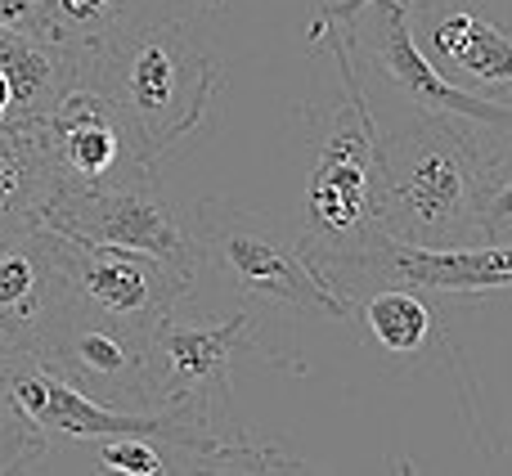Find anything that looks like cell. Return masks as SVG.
<instances>
[{"instance_id":"cell-1","label":"cell","mask_w":512,"mask_h":476,"mask_svg":"<svg viewBox=\"0 0 512 476\" xmlns=\"http://www.w3.org/2000/svg\"><path fill=\"white\" fill-rule=\"evenodd\" d=\"M486 126L450 113L373 117V221L414 247L481 243L477 176Z\"/></svg>"},{"instance_id":"cell-2","label":"cell","mask_w":512,"mask_h":476,"mask_svg":"<svg viewBox=\"0 0 512 476\" xmlns=\"http://www.w3.org/2000/svg\"><path fill=\"white\" fill-rule=\"evenodd\" d=\"M90 86L122 113L135 158L158 167L203 126L221 86V63L194 9H153L95 54Z\"/></svg>"},{"instance_id":"cell-3","label":"cell","mask_w":512,"mask_h":476,"mask_svg":"<svg viewBox=\"0 0 512 476\" xmlns=\"http://www.w3.org/2000/svg\"><path fill=\"white\" fill-rule=\"evenodd\" d=\"M315 27H333V50L342 63V86L346 99L333 113V126L319 140L315 171L306 180V198H301V216L292 225L301 256L310 270L324 274L333 265L360 256L373 238H382L373 221V108L360 90V72H355L346 41L337 23L319 18Z\"/></svg>"},{"instance_id":"cell-4","label":"cell","mask_w":512,"mask_h":476,"mask_svg":"<svg viewBox=\"0 0 512 476\" xmlns=\"http://www.w3.org/2000/svg\"><path fill=\"white\" fill-rule=\"evenodd\" d=\"M45 225L68 238H81V243L149 252L171 274H180L189 288L207 270L194 234V212H185L162 189V180H153V167L126 171V176L90 189H54L50 207H45Z\"/></svg>"},{"instance_id":"cell-5","label":"cell","mask_w":512,"mask_h":476,"mask_svg":"<svg viewBox=\"0 0 512 476\" xmlns=\"http://www.w3.org/2000/svg\"><path fill=\"white\" fill-rule=\"evenodd\" d=\"M194 234L203 261L216 265L243 297L301 310V315L346 319V301L328 292L324 279L310 270L292 230H279L265 212L234 207L230 198H207L194 207Z\"/></svg>"},{"instance_id":"cell-6","label":"cell","mask_w":512,"mask_h":476,"mask_svg":"<svg viewBox=\"0 0 512 476\" xmlns=\"http://www.w3.org/2000/svg\"><path fill=\"white\" fill-rule=\"evenodd\" d=\"M328 292L351 301L355 292L378 288V283H400L418 292H512V238L508 243H459V247H414L396 238H373L360 256L333 265L319 274Z\"/></svg>"},{"instance_id":"cell-7","label":"cell","mask_w":512,"mask_h":476,"mask_svg":"<svg viewBox=\"0 0 512 476\" xmlns=\"http://www.w3.org/2000/svg\"><path fill=\"white\" fill-rule=\"evenodd\" d=\"M50 234L72 306L95 310V315L140 328V333H153V324L167 319L189 297V283L180 274H171L158 256L108 243H81V238H68L59 230Z\"/></svg>"},{"instance_id":"cell-8","label":"cell","mask_w":512,"mask_h":476,"mask_svg":"<svg viewBox=\"0 0 512 476\" xmlns=\"http://www.w3.org/2000/svg\"><path fill=\"white\" fill-rule=\"evenodd\" d=\"M252 333V310H234L225 324L198 328L180 324L176 310L158 319L149 333L153 360V409L189 418L198 427H216V414L230 405V364Z\"/></svg>"},{"instance_id":"cell-9","label":"cell","mask_w":512,"mask_h":476,"mask_svg":"<svg viewBox=\"0 0 512 476\" xmlns=\"http://www.w3.org/2000/svg\"><path fill=\"white\" fill-rule=\"evenodd\" d=\"M41 364L99 405L153 409L149 333H140V328H126L117 319H104L68 301Z\"/></svg>"},{"instance_id":"cell-10","label":"cell","mask_w":512,"mask_h":476,"mask_svg":"<svg viewBox=\"0 0 512 476\" xmlns=\"http://www.w3.org/2000/svg\"><path fill=\"white\" fill-rule=\"evenodd\" d=\"M418 50L486 90H512V14L499 0H405Z\"/></svg>"},{"instance_id":"cell-11","label":"cell","mask_w":512,"mask_h":476,"mask_svg":"<svg viewBox=\"0 0 512 476\" xmlns=\"http://www.w3.org/2000/svg\"><path fill=\"white\" fill-rule=\"evenodd\" d=\"M68 301L54 234L36 225L18 238H5L0 243V360L9 355L41 360Z\"/></svg>"},{"instance_id":"cell-12","label":"cell","mask_w":512,"mask_h":476,"mask_svg":"<svg viewBox=\"0 0 512 476\" xmlns=\"http://www.w3.org/2000/svg\"><path fill=\"white\" fill-rule=\"evenodd\" d=\"M45 140H50L59 189H90V185H104V180H117L126 171L144 167L135 158V144L126 135L122 113L90 81L72 86L54 104V113L45 117Z\"/></svg>"},{"instance_id":"cell-13","label":"cell","mask_w":512,"mask_h":476,"mask_svg":"<svg viewBox=\"0 0 512 476\" xmlns=\"http://www.w3.org/2000/svg\"><path fill=\"white\" fill-rule=\"evenodd\" d=\"M0 72L9 81L5 122H45L72 86L90 77V68L72 50L41 32L0 27Z\"/></svg>"},{"instance_id":"cell-14","label":"cell","mask_w":512,"mask_h":476,"mask_svg":"<svg viewBox=\"0 0 512 476\" xmlns=\"http://www.w3.org/2000/svg\"><path fill=\"white\" fill-rule=\"evenodd\" d=\"M54 176L45 122H0V243L45 225Z\"/></svg>"},{"instance_id":"cell-15","label":"cell","mask_w":512,"mask_h":476,"mask_svg":"<svg viewBox=\"0 0 512 476\" xmlns=\"http://www.w3.org/2000/svg\"><path fill=\"white\" fill-rule=\"evenodd\" d=\"M346 319L382 360L414 364L436 346V310L418 288H400V283L364 288L346 301Z\"/></svg>"},{"instance_id":"cell-16","label":"cell","mask_w":512,"mask_h":476,"mask_svg":"<svg viewBox=\"0 0 512 476\" xmlns=\"http://www.w3.org/2000/svg\"><path fill=\"white\" fill-rule=\"evenodd\" d=\"M153 9H158V0H41V36L59 41L90 68L95 54L122 27H131L135 18L153 14Z\"/></svg>"},{"instance_id":"cell-17","label":"cell","mask_w":512,"mask_h":476,"mask_svg":"<svg viewBox=\"0 0 512 476\" xmlns=\"http://www.w3.org/2000/svg\"><path fill=\"white\" fill-rule=\"evenodd\" d=\"M477 225H481V238H490V243H508L512 238V131L508 126H486V140H481Z\"/></svg>"},{"instance_id":"cell-18","label":"cell","mask_w":512,"mask_h":476,"mask_svg":"<svg viewBox=\"0 0 512 476\" xmlns=\"http://www.w3.org/2000/svg\"><path fill=\"white\" fill-rule=\"evenodd\" d=\"M45 459H50L45 432L0 387V472H36Z\"/></svg>"},{"instance_id":"cell-19","label":"cell","mask_w":512,"mask_h":476,"mask_svg":"<svg viewBox=\"0 0 512 476\" xmlns=\"http://www.w3.org/2000/svg\"><path fill=\"white\" fill-rule=\"evenodd\" d=\"M95 445V463L99 472H126V476H158L171 472V459L158 441L149 436H104Z\"/></svg>"},{"instance_id":"cell-20","label":"cell","mask_w":512,"mask_h":476,"mask_svg":"<svg viewBox=\"0 0 512 476\" xmlns=\"http://www.w3.org/2000/svg\"><path fill=\"white\" fill-rule=\"evenodd\" d=\"M0 27L41 32V0H0Z\"/></svg>"},{"instance_id":"cell-21","label":"cell","mask_w":512,"mask_h":476,"mask_svg":"<svg viewBox=\"0 0 512 476\" xmlns=\"http://www.w3.org/2000/svg\"><path fill=\"white\" fill-rule=\"evenodd\" d=\"M5 113H9V81H5V72H0V122H5Z\"/></svg>"},{"instance_id":"cell-22","label":"cell","mask_w":512,"mask_h":476,"mask_svg":"<svg viewBox=\"0 0 512 476\" xmlns=\"http://www.w3.org/2000/svg\"><path fill=\"white\" fill-rule=\"evenodd\" d=\"M360 0H346V5H324V14H346V9H355Z\"/></svg>"},{"instance_id":"cell-23","label":"cell","mask_w":512,"mask_h":476,"mask_svg":"<svg viewBox=\"0 0 512 476\" xmlns=\"http://www.w3.org/2000/svg\"><path fill=\"white\" fill-rule=\"evenodd\" d=\"M203 5H207V9H216V0H203Z\"/></svg>"}]
</instances>
